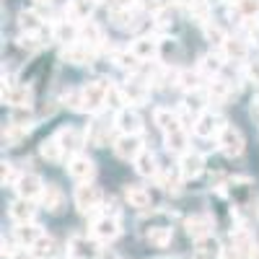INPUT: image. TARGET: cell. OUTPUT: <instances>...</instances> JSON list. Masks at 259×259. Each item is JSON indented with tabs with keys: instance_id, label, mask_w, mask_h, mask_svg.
Wrapping results in <instances>:
<instances>
[{
	"instance_id": "obj_48",
	"label": "cell",
	"mask_w": 259,
	"mask_h": 259,
	"mask_svg": "<svg viewBox=\"0 0 259 259\" xmlns=\"http://www.w3.org/2000/svg\"><path fill=\"white\" fill-rule=\"evenodd\" d=\"M221 259H244V254H241L239 249H236V246L231 244V246H226V249H223V254H221Z\"/></svg>"
},
{
	"instance_id": "obj_19",
	"label": "cell",
	"mask_w": 259,
	"mask_h": 259,
	"mask_svg": "<svg viewBox=\"0 0 259 259\" xmlns=\"http://www.w3.org/2000/svg\"><path fill=\"white\" fill-rule=\"evenodd\" d=\"M96 11V0H68V8H65V16L75 24H85Z\"/></svg>"
},
{
	"instance_id": "obj_33",
	"label": "cell",
	"mask_w": 259,
	"mask_h": 259,
	"mask_svg": "<svg viewBox=\"0 0 259 259\" xmlns=\"http://www.w3.org/2000/svg\"><path fill=\"white\" fill-rule=\"evenodd\" d=\"M163 145H166L168 153H179V156H184V153H187V145H189V135H187V130H184V127H179V130H174V133L163 135Z\"/></svg>"
},
{
	"instance_id": "obj_25",
	"label": "cell",
	"mask_w": 259,
	"mask_h": 259,
	"mask_svg": "<svg viewBox=\"0 0 259 259\" xmlns=\"http://www.w3.org/2000/svg\"><path fill=\"white\" fill-rule=\"evenodd\" d=\"M94 52H96V50H91L89 45H83V41H73V45L65 47L62 57L68 60L70 65H89V62L94 60Z\"/></svg>"
},
{
	"instance_id": "obj_3",
	"label": "cell",
	"mask_w": 259,
	"mask_h": 259,
	"mask_svg": "<svg viewBox=\"0 0 259 259\" xmlns=\"http://www.w3.org/2000/svg\"><path fill=\"white\" fill-rule=\"evenodd\" d=\"M122 226H119V215H112V212H99L94 215V221H91V236L99 241H114L117 236H119Z\"/></svg>"
},
{
	"instance_id": "obj_51",
	"label": "cell",
	"mask_w": 259,
	"mask_h": 259,
	"mask_svg": "<svg viewBox=\"0 0 259 259\" xmlns=\"http://www.w3.org/2000/svg\"><path fill=\"white\" fill-rule=\"evenodd\" d=\"M96 3H104V0H96Z\"/></svg>"
},
{
	"instance_id": "obj_29",
	"label": "cell",
	"mask_w": 259,
	"mask_h": 259,
	"mask_svg": "<svg viewBox=\"0 0 259 259\" xmlns=\"http://www.w3.org/2000/svg\"><path fill=\"white\" fill-rule=\"evenodd\" d=\"M187 233L189 239H205V236H212V221L210 215H192V218L187 221Z\"/></svg>"
},
{
	"instance_id": "obj_10",
	"label": "cell",
	"mask_w": 259,
	"mask_h": 259,
	"mask_svg": "<svg viewBox=\"0 0 259 259\" xmlns=\"http://www.w3.org/2000/svg\"><path fill=\"white\" fill-rule=\"evenodd\" d=\"M3 101L11 104L13 109H29V106H31V89L24 85V83L8 80L3 85Z\"/></svg>"
},
{
	"instance_id": "obj_26",
	"label": "cell",
	"mask_w": 259,
	"mask_h": 259,
	"mask_svg": "<svg viewBox=\"0 0 259 259\" xmlns=\"http://www.w3.org/2000/svg\"><path fill=\"white\" fill-rule=\"evenodd\" d=\"M124 197H127L130 205L138 207V210H150V207H153V194H150V189H145V187L130 184L124 189Z\"/></svg>"
},
{
	"instance_id": "obj_44",
	"label": "cell",
	"mask_w": 259,
	"mask_h": 259,
	"mask_svg": "<svg viewBox=\"0 0 259 259\" xmlns=\"http://www.w3.org/2000/svg\"><path fill=\"white\" fill-rule=\"evenodd\" d=\"M6 256H8V259H39V256H36V251H34L31 246H21V244H18V246H13Z\"/></svg>"
},
{
	"instance_id": "obj_52",
	"label": "cell",
	"mask_w": 259,
	"mask_h": 259,
	"mask_svg": "<svg viewBox=\"0 0 259 259\" xmlns=\"http://www.w3.org/2000/svg\"><path fill=\"white\" fill-rule=\"evenodd\" d=\"M70 259H75V256H70Z\"/></svg>"
},
{
	"instance_id": "obj_35",
	"label": "cell",
	"mask_w": 259,
	"mask_h": 259,
	"mask_svg": "<svg viewBox=\"0 0 259 259\" xmlns=\"http://www.w3.org/2000/svg\"><path fill=\"white\" fill-rule=\"evenodd\" d=\"M231 244L244 254V259H251V256H254L256 244H254V236H251L246 228H236V231H233V236H231Z\"/></svg>"
},
{
	"instance_id": "obj_37",
	"label": "cell",
	"mask_w": 259,
	"mask_h": 259,
	"mask_svg": "<svg viewBox=\"0 0 259 259\" xmlns=\"http://www.w3.org/2000/svg\"><path fill=\"white\" fill-rule=\"evenodd\" d=\"M143 236H145V241H150L153 246H168L174 233H171L168 226H150V228L143 231Z\"/></svg>"
},
{
	"instance_id": "obj_45",
	"label": "cell",
	"mask_w": 259,
	"mask_h": 259,
	"mask_svg": "<svg viewBox=\"0 0 259 259\" xmlns=\"http://www.w3.org/2000/svg\"><path fill=\"white\" fill-rule=\"evenodd\" d=\"M21 174H16V168L13 163H3V187H16Z\"/></svg>"
},
{
	"instance_id": "obj_2",
	"label": "cell",
	"mask_w": 259,
	"mask_h": 259,
	"mask_svg": "<svg viewBox=\"0 0 259 259\" xmlns=\"http://www.w3.org/2000/svg\"><path fill=\"white\" fill-rule=\"evenodd\" d=\"M106 94H109V83H104V80H91V83L80 85V99H83L80 112L99 114L106 106Z\"/></svg>"
},
{
	"instance_id": "obj_12",
	"label": "cell",
	"mask_w": 259,
	"mask_h": 259,
	"mask_svg": "<svg viewBox=\"0 0 259 259\" xmlns=\"http://www.w3.org/2000/svg\"><path fill=\"white\" fill-rule=\"evenodd\" d=\"M45 182H41L39 174H31V171H26V174H21L18 182H16V192H18V197H24V200H39L41 197V192H45Z\"/></svg>"
},
{
	"instance_id": "obj_43",
	"label": "cell",
	"mask_w": 259,
	"mask_h": 259,
	"mask_svg": "<svg viewBox=\"0 0 259 259\" xmlns=\"http://www.w3.org/2000/svg\"><path fill=\"white\" fill-rule=\"evenodd\" d=\"M205 36L212 41V45H218V47H221L223 41L228 39V34H226V31H223L218 24H205Z\"/></svg>"
},
{
	"instance_id": "obj_22",
	"label": "cell",
	"mask_w": 259,
	"mask_h": 259,
	"mask_svg": "<svg viewBox=\"0 0 259 259\" xmlns=\"http://www.w3.org/2000/svg\"><path fill=\"white\" fill-rule=\"evenodd\" d=\"M78 36H80V24L70 21L68 16H65V21H57L52 26V39L62 41V45H73V41H78Z\"/></svg>"
},
{
	"instance_id": "obj_9",
	"label": "cell",
	"mask_w": 259,
	"mask_h": 259,
	"mask_svg": "<svg viewBox=\"0 0 259 259\" xmlns=\"http://www.w3.org/2000/svg\"><path fill=\"white\" fill-rule=\"evenodd\" d=\"M114 124L119 130V135H140L143 133V117L135 106H124V109L117 112Z\"/></svg>"
},
{
	"instance_id": "obj_18",
	"label": "cell",
	"mask_w": 259,
	"mask_h": 259,
	"mask_svg": "<svg viewBox=\"0 0 259 259\" xmlns=\"http://www.w3.org/2000/svg\"><path fill=\"white\" fill-rule=\"evenodd\" d=\"M221 55L226 60H233V62H246L249 57V45L244 36H228L223 45H221Z\"/></svg>"
},
{
	"instance_id": "obj_30",
	"label": "cell",
	"mask_w": 259,
	"mask_h": 259,
	"mask_svg": "<svg viewBox=\"0 0 259 259\" xmlns=\"http://www.w3.org/2000/svg\"><path fill=\"white\" fill-rule=\"evenodd\" d=\"M78 41L89 45L91 50L104 47V31H101V26L94 24V21H85V24H80V36H78Z\"/></svg>"
},
{
	"instance_id": "obj_38",
	"label": "cell",
	"mask_w": 259,
	"mask_h": 259,
	"mask_svg": "<svg viewBox=\"0 0 259 259\" xmlns=\"http://www.w3.org/2000/svg\"><path fill=\"white\" fill-rule=\"evenodd\" d=\"M228 3L233 6L236 16L244 18V21L259 18V0H228Z\"/></svg>"
},
{
	"instance_id": "obj_41",
	"label": "cell",
	"mask_w": 259,
	"mask_h": 259,
	"mask_svg": "<svg viewBox=\"0 0 259 259\" xmlns=\"http://www.w3.org/2000/svg\"><path fill=\"white\" fill-rule=\"evenodd\" d=\"M200 78H205L200 70H182L179 73V78H177V83L182 85V89L184 91H197V89H202V85H200Z\"/></svg>"
},
{
	"instance_id": "obj_6",
	"label": "cell",
	"mask_w": 259,
	"mask_h": 259,
	"mask_svg": "<svg viewBox=\"0 0 259 259\" xmlns=\"http://www.w3.org/2000/svg\"><path fill=\"white\" fill-rule=\"evenodd\" d=\"M226 127V119H223V114L221 112H202L200 117H197V122H194V135L197 138H218L221 135V130Z\"/></svg>"
},
{
	"instance_id": "obj_16",
	"label": "cell",
	"mask_w": 259,
	"mask_h": 259,
	"mask_svg": "<svg viewBox=\"0 0 259 259\" xmlns=\"http://www.w3.org/2000/svg\"><path fill=\"white\" fill-rule=\"evenodd\" d=\"M18 29L24 31V34H29V36H39L41 39V34H45V16L41 13H36V11H21L18 13Z\"/></svg>"
},
{
	"instance_id": "obj_23",
	"label": "cell",
	"mask_w": 259,
	"mask_h": 259,
	"mask_svg": "<svg viewBox=\"0 0 259 259\" xmlns=\"http://www.w3.org/2000/svg\"><path fill=\"white\" fill-rule=\"evenodd\" d=\"M202 168H205V158H202L200 153H194V150H187V153L179 158V174H182L184 179L200 177Z\"/></svg>"
},
{
	"instance_id": "obj_14",
	"label": "cell",
	"mask_w": 259,
	"mask_h": 259,
	"mask_svg": "<svg viewBox=\"0 0 259 259\" xmlns=\"http://www.w3.org/2000/svg\"><path fill=\"white\" fill-rule=\"evenodd\" d=\"M112 127H117V124H109V122H106V119L101 117V112H99V114H94V122L89 124V130H85V138H89V143H91V145L101 148L106 140H109Z\"/></svg>"
},
{
	"instance_id": "obj_11",
	"label": "cell",
	"mask_w": 259,
	"mask_h": 259,
	"mask_svg": "<svg viewBox=\"0 0 259 259\" xmlns=\"http://www.w3.org/2000/svg\"><path fill=\"white\" fill-rule=\"evenodd\" d=\"M143 150H145L143 135H119V138L114 140V153H117V158H122V161H135Z\"/></svg>"
},
{
	"instance_id": "obj_40",
	"label": "cell",
	"mask_w": 259,
	"mask_h": 259,
	"mask_svg": "<svg viewBox=\"0 0 259 259\" xmlns=\"http://www.w3.org/2000/svg\"><path fill=\"white\" fill-rule=\"evenodd\" d=\"M210 96H207V89L202 91V89H197V91H187V96H184V106L189 112H194V114H202L205 112V101H207Z\"/></svg>"
},
{
	"instance_id": "obj_46",
	"label": "cell",
	"mask_w": 259,
	"mask_h": 259,
	"mask_svg": "<svg viewBox=\"0 0 259 259\" xmlns=\"http://www.w3.org/2000/svg\"><path fill=\"white\" fill-rule=\"evenodd\" d=\"M106 3H109V11H114V8H135L138 0H106Z\"/></svg>"
},
{
	"instance_id": "obj_21",
	"label": "cell",
	"mask_w": 259,
	"mask_h": 259,
	"mask_svg": "<svg viewBox=\"0 0 259 259\" xmlns=\"http://www.w3.org/2000/svg\"><path fill=\"white\" fill-rule=\"evenodd\" d=\"M153 122H156V127L161 130L163 135H168V133H174V130L182 127L179 112L168 109V106H158V109H153Z\"/></svg>"
},
{
	"instance_id": "obj_13",
	"label": "cell",
	"mask_w": 259,
	"mask_h": 259,
	"mask_svg": "<svg viewBox=\"0 0 259 259\" xmlns=\"http://www.w3.org/2000/svg\"><path fill=\"white\" fill-rule=\"evenodd\" d=\"M55 138L60 140L62 150H65L68 156H78L80 148L85 145V140H89V138H85V133H80V130H75V127H62Z\"/></svg>"
},
{
	"instance_id": "obj_39",
	"label": "cell",
	"mask_w": 259,
	"mask_h": 259,
	"mask_svg": "<svg viewBox=\"0 0 259 259\" xmlns=\"http://www.w3.org/2000/svg\"><path fill=\"white\" fill-rule=\"evenodd\" d=\"M26 133H29V127H26V124H18L16 119H11V122L3 127V143L13 148V145H18L21 140L26 138Z\"/></svg>"
},
{
	"instance_id": "obj_20",
	"label": "cell",
	"mask_w": 259,
	"mask_h": 259,
	"mask_svg": "<svg viewBox=\"0 0 259 259\" xmlns=\"http://www.w3.org/2000/svg\"><path fill=\"white\" fill-rule=\"evenodd\" d=\"M223 254V246L215 236H205V239H197L194 241V249H192V256L194 259H221Z\"/></svg>"
},
{
	"instance_id": "obj_47",
	"label": "cell",
	"mask_w": 259,
	"mask_h": 259,
	"mask_svg": "<svg viewBox=\"0 0 259 259\" xmlns=\"http://www.w3.org/2000/svg\"><path fill=\"white\" fill-rule=\"evenodd\" d=\"M246 75H249L254 83H259V60H254V62H246Z\"/></svg>"
},
{
	"instance_id": "obj_17",
	"label": "cell",
	"mask_w": 259,
	"mask_h": 259,
	"mask_svg": "<svg viewBox=\"0 0 259 259\" xmlns=\"http://www.w3.org/2000/svg\"><path fill=\"white\" fill-rule=\"evenodd\" d=\"M135 163V171L140 177H145V179H158V174H161V163H158V156L153 153V150H143V153L133 161Z\"/></svg>"
},
{
	"instance_id": "obj_31",
	"label": "cell",
	"mask_w": 259,
	"mask_h": 259,
	"mask_svg": "<svg viewBox=\"0 0 259 259\" xmlns=\"http://www.w3.org/2000/svg\"><path fill=\"white\" fill-rule=\"evenodd\" d=\"M223 55L221 52H212V55H205L202 60H200V65H197V70L207 78V80H212V78H218L221 73H223Z\"/></svg>"
},
{
	"instance_id": "obj_34",
	"label": "cell",
	"mask_w": 259,
	"mask_h": 259,
	"mask_svg": "<svg viewBox=\"0 0 259 259\" xmlns=\"http://www.w3.org/2000/svg\"><path fill=\"white\" fill-rule=\"evenodd\" d=\"M39 202H41V207H45L47 212H60V207H62V202H65L62 189H60L57 184H47L45 192H41V197H39Z\"/></svg>"
},
{
	"instance_id": "obj_32",
	"label": "cell",
	"mask_w": 259,
	"mask_h": 259,
	"mask_svg": "<svg viewBox=\"0 0 259 259\" xmlns=\"http://www.w3.org/2000/svg\"><path fill=\"white\" fill-rule=\"evenodd\" d=\"M207 96H210L215 104H223V101H228V99L233 96V83L223 80L221 75H218V78H212V80L207 83Z\"/></svg>"
},
{
	"instance_id": "obj_24",
	"label": "cell",
	"mask_w": 259,
	"mask_h": 259,
	"mask_svg": "<svg viewBox=\"0 0 259 259\" xmlns=\"http://www.w3.org/2000/svg\"><path fill=\"white\" fill-rule=\"evenodd\" d=\"M109 16H112V24H114L117 29H124V31L138 29V24H140V11H138V6H135V8H114V11H109Z\"/></svg>"
},
{
	"instance_id": "obj_49",
	"label": "cell",
	"mask_w": 259,
	"mask_h": 259,
	"mask_svg": "<svg viewBox=\"0 0 259 259\" xmlns=\"http://www.w3.org/2000/svg\"><path fill=\"white\" fill-rule=\"evenodd\" d=\"M249 39L259 47V24H249Z\"/></svg>"
},
{
	"instance_id": "obj_7",
	"label": "cell",
	"mask_w": 259,
	"mask_h": 259,
	"mask_svg": "<svg viewBox=\"0 0 259 259\" xmlns=\"http://www.w3.org/2000/svg\"><path fill=\"white\" fill-rule=\"evenodd\" d=\"M68 174H70L78 184H89V182H94V177H96V163H94L89 156H83V153L70 156V161H68Z\"/></svg>"
},
{
	"instance_id": "obj_15",
	"label": "cell",
	"mask_w": 259,
	"mask_h": 259,
	"mask_svg": "<svg viewBox=\"0 0 259 259\" xmlns=\"http://www.w3.org/2000/svg\"><path fill=\"white\" fill-rule=\"evenodd\" d=\"M130 50H133V55L140 62H156L158 60V41L153 36H138V39H133Z\"/></svg>"
},
{
	"instance_id": "obj_50",
	"label": "cell",
	"mask_w": 259,
	"mask_h": 259,
	"mask_svg": "<svg viewBox=\"0 0 259 259\" xmlns=\"http://www.w3.org/2000/svg\"><path fill=\"white\" fill-rule=\"evenodd\" d=\"M254 117H256V122H259V99L254 101Z\"/></svg>"
},
{
	"instance_id": "obj_5",
	"label": "cell",
	"mask_w": 259,
	"mask_h": 259,
	"mask_svg": "<svg viewBox=\"0 0 259 259\" xmlns=\"http://www.w3.org/2000/svg\"><path fill=\"white\" fill-rule=\"evenodd\" d=\"M122 94H124L127 106H140V104H145L148 96H150V85H148L145 78H140V75L135 73V75L127 78V83H122Z\"/></svg>"
},
{
	"instance_id": "obj_4",
	"label": "cell",
	"mask_w": 259,
	"mask_h": 259,
	"mask_svg": "<svg viewBox=\"0 0 259 259\" xmlns=\"http://www.w3.org/2000/svg\"><path fill=\"white\" fill-rule=\"evenodd\" d=\"M215 140H218L221 153H226L228 158L241 156V153H244V145H246V140H244V133H241L239 127H233V124H226V127L221 130V135L215 138Z\"/></svg>"
},
{
	"instance_id": "obj_36",
	"label": "cell",
	"mask_w": 259,
	"mask_h": 259,
	"mask_svg": "<svg viewBox=\"0 0 259 259\" xmlns=\"http://www.w3.org/2000/svg\"><path fill=\"white\" fill-rule=\"evenodd\" d=\"M39 153H41V158H47L50 163H60V161L68 158V153L62 150V145H60V140H57L55 135H52V138H47L45 143H41Z\"/></svg>"
},
{
	"instance_id": "obj_42",
	"label": "cell",
	"mask_w": 259,
	"mask_h": 259,
	"mask_svg": "<svg viewBox=\"0 0 259 259\" xmlns=\"http://www.w3.org/2000/svg\"><path fill=\"white\" fill-rule=\"evenodd\" d=\"M31 249L36 251V256H39V259H52V256H55V251H57V249H55V239H52V236H41V239H39Z\"/></svg>"
},
{
	"instance_id": "obj_27",
	"label": "cell",
	"mask_w": 259,
	"mask_h": 259,
	"mask_svg": "<svg viewBox=\"0 0 259 259\" xmlns=\"http://www.w3.org/2000/svg\"><path fill=\"white\" fill-rule=\"evenodd\" d=\"M11 218L16 221V226H18V223H34V218H36L34 202H31V200H24V197L13 200V202H11Z\"/></svg>"
},
{
	"instance_id": "obj_28",
	"label": "cell",
	"mask_w": 259,
	"mask_h": 259,
	"mask_svg": "<svg viewBox=\"0 0 259 259\" xmlns=\"http://www.w3.org/2000/svg\"><path fill=\"white\" fill-rule=\"evenodd\" d=\"M41 236H45V231H41L36 223H18L16 231H13V239H16L21 246H34Z\"/></svg>"
},
{
	"instance_id": "obj_1",
	"label": "cell",
	"mask_w": 259,
	"mask_h": 259,
	"mask_svg": "<svg viewBox=\"0 0 259 259\" xmlns=\"http://www.w3.org/2000/svg\"><path fill=\"white\" fill-rule=\"evenodd\" d=\"M73 202H75V207H78L80 215H99L106 200H104V192H101L96 184L89 182V184H80V187L75 189Z\"/></svg>"
},
{
	"instance_id": "obj_8",
	"label": "cell",
	"mask_w": 259,
	"mask_h": 259,
	"mask_svg": "<svg viewBox=\"0 0 259 259\" xmlns=\"http://www.w3.org/2000/svg\"><path fill=\"white\" fill-rule=\"evenodd\" d=\"M99 244L101 241L94 239V236H73L70 244H68V251L75 259H99V254H101Z\"/></svg>"
}]
</instances>
